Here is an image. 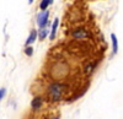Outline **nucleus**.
Listing matches in <instances>:
<instances>
[{
    "instance_id": "obj_12",
    "label": "nucleus",
    "mask_w": 123,
    "mask_h": 119,
    "mask_svg": "<svg viewBox=\"0 0 123 119\" xmlns=\"http://www.w3.org/2000/svg\"><path fill=\"white\" fill-rule=\"evenodd\" d=\"M33 3V0H28V4H32Z\"/></svg>"
},
{
    "instance_id": "obj_3",
    "label": "nucleus",
    "mask_w": 123,
    "mask_h": 119,
    "mask_svg": "<svg viewBox=\"0 0 123 119\" xmlns=\"http://www.w3.org/2000/svg\"><path fill=\"white\" fill-rule=\"evenodd\" d=\"M42 106H43V97H41V96L35 97L33 100H32V102H31V107H32L33 111L41 109V108H42Z\"/></svg>"
},
{
    "instance_id": "obj_1",
    "label": "nucleus",
    "mask_w": 123,
    "mask_h": 119,
    "mask_svg": "<svg viewBox=\"0 0 123 119\" xmlns=\"http://www.w3.org/2000/svg\"><path fill=\"white\" fill-rule=\"evenodd\" d=\"M68 92H69V86L63 82H52L47 87V96L53 102L63 100Z\"/></svg>"
},
{
    "instance_id": "obj_2",
    "label": "nucleus",
    "mask_w": 123,
    "mask_h": 119,
    "mask_svg": "<svg viewBox=\"0 0 123 119\" xmlns=\"http://www.w3.org/2000/svg\"><path fill=\"white\" fill-rule=\"evenodd\" d=\"M48 16H49V11H47V10H42V12H39L37 15V25L39 28L46 27L48 22Z\"/></svg>"
},
{
    "instance_id": "obj_4",
    "label": "nucleus",
    "mask_w": 123,
    "mask_h": 119,
    "mask_svg": "<svg viewBox=\"0 0 123 119\" xmlns=\"http://www.w3.org/2000/svg\"><path fill=\"white\" fill-rule=\"evenodd\" d=\"M111 39H112V52H113V54H116L118 52V41L115 33L111 34Z\"/></svg>"
},
{
    "instance_id": "obj_8",
    "label": "nucleus",
    "mask_w": 123,
    "mask_h": 119,
    "mask_svg": "<svg viewBox=\"0 0 123 119\" xmlns=\"http://www.w3.org/2000/svg\"><path fill=\"white\" fill-rule=\"evenodd\" d=\"M47 33H48V29H46L44 27L41 28V31H39V39H41V41H43V39L46 38Z\"/></svg>"
},
{
    "instance_id": "obj_7",
    "label": "nucleus",
    "mask_w": 123,
    "mask_h": 119,
    "mask_svg": "<svg viewBox=\"0 0 123 119\" xmlns=\"http://www.w3.org/2000/svg\"><path fill=\"white\" fill-rule=\"evenodd\" d=\"M73 36H74V37H76V38H84V37H86V36H87V33L84 31V29H79V31H76V32H74V33H73Z\"/></svg>"
},
{
    "instance_id": "obj_10",
    "label": "nucleus",
    "mask_w": 123,
    "mask_h": 119,
    "mask_svg": "<svg viewBox=\"0 0 123 119\" xmlns=\"http://www.w3.org/2000/svg\"><path fill=\"white\" fill-rule=\"evenodd\" d=\"M5 95H6V88L5 87H1V88H0V101H1L3 98L5 97Z\"/></svg>"
},
{
    "instance_id": "obj_6",
    "label": "nucleus",
    "mask_w": 123,
    "mask_h": 119,
    "mask_svg": "<svg viewBox=\"0 0 123 119\" xmlns=\"http://www.w3.org/2000/svg\"><path fill=\"white\" fill-rule=\"evenodd\" d=\"M59 25V18H54V22H53V26H52V31H50V34H49V38L50 39H54L55 38V32H57V27Z\"/></svg>"
},
{
    "instance_id": "obj_11",
    "label": "nucleus",
    "mask_w": 123,
    "mask_h": 119,
    "mask_svg": "<svg viewBox=\"0 0 123 119\" xmlns=\"http://www.w3.org/2000/svg\"><path fill=\"white\" fill-rule=\"evenodd\" d=\"M48 119H59V117L58 115H50Z\"/></svg>"
},
{
    "instance_id": "obj_5",
    "label": "nucleus",
    "mask_w": 123,
    "mask_h": 119,
    "mask_svg": "<svg viewBox=\"0 0 123 119\" xmlns=\"http://www.w3.org/2000/svg\"><path fill=\"white\" fill-rule=\"evenodd\" d=\"M36 38H37V31L36 29H32L27 38V41H26V45H30V44H32L35 41H36Z\"/></svg>"
},
{
    "instance_id": "obj_9",
    "label": "nucleus",
    "mask_w": 123,
    "mask_h": 119,
    "mask_svg": "<svg viewBox=\"0 0 123 119\" xmlns=\"http://www.w3.org/2000/svg\"><path fill=\"white\" fill-rule=\"evenodd\" d=\"M25 54H26L27 57H32V54H33V48L30 47V45H26V48H25Z\"/></svg>"
}]
</instances>
